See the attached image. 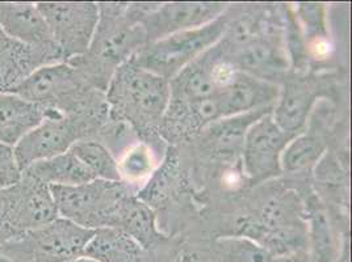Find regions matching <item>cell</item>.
<instances>
[{"mask_svg": "<svg viewBox=\"0 0 352 262\" xmlns=\"http://www.w3.org/2000/svg\"><path fill=\"white\" fill-rule=\"evenodd\" d=\"M99 24L87 53L72 59V64L91 87L105 91L112 73L146 44L141 24L148 4L98 3Z\"/></svg>", "mask_w": 352, "mask_h": 262, "instance_id": "obj_1", "label": "cell"}, {"mask_svg": "<svg viewBox=\"0 0 352 262\" xmlns=\"http://www.w3.org/2000/svg\"><path fill=\"white\" fill-rule=\"evenodd\" d=\"M279 96V84L265 82L242 71L236 73L230 84L214 93L221 119L263 108H274Z\"/></svg>", "mask_w": 352, "mask_h": 262, "instance_id": "obj_13", "label": "cell"}, {"mask_svg": "<svg viewBox=\"0 0 352 262\" xmlns=\"http://www.w3.org/2000/svg\"><path fill=\"white\" fill-rule=\"evenodd\" d=\"M226 15H222L204 27L179 32L158 41L148 43L129 60L135 66L170 82L193 60L220 43L226 30Z\"/></svg>", "mask_w": 352, "mask_h": 262, "instance_id": "obj_6", "label": "cell"}, {"mask_svg": "<svg viewBox=\"0 0 352 262\" xmlns=\"http://www.w3.org/2000/svg\"><path fill=\"white\" fill-rule=\"evenodd\" d=\"M222 54L242 73L265 82L276 83V79L288 71L291 62L279 32L268 30L245 44L226 49L219 43Z\"/></svg>", "mask_w": 352, "mask_h": 262, "instance_id": "obj_10", "label": "cell"}, {"mask_svg": "<svg viewBox=\"0 0 352 262\" xmlns=\"http://www.w3.org/2000/svg\"><path fill=\"white\" fill-rule=\"evenodd\" d=\"M116 160L121 182L132 187L137 191L140 185L146 184L158 168L157 154L153 147L142 141H137L126 147Z\"/></svg>", "mask_w": 352, "mask_h": 262, "instance_id": "obj_21", "label": "cell"}, {"mask_svg": "<svg viewBox=\"0 0 352 262\" xmlns=\"http://www.w3.org/2000/svg\"><path fill=\"white\" fill-rule=\"evenodd\" d=\"M95 231L57 218L41 228L17 235L0 247L1 262H69L85 256Z\"/></svg>", "mask_w": 352, "mask_h": 262, "instance_id": "obj_4", "label": "cell"}, {"mask_svg": "<svg viewBox=\"0 0 352 262\" xmlns=\"http://www.w3.org/2000/svg\"><path fill=\"white\" fill-rule=\"evenodd\" d=\"M102 121L82 116H65L47 110L44 121L30 131L15 147L16 161L20 171H25L37 161L47 160L67 152L83 139H89L99 130Z\"/></svg>", "mask_w": 352, "mask_h": 262, "instance_id": "obj_7", "label": "cell"}, {"mask_svg": "<svg viewBox=\"0 0 352 262\" xmlns=\"http://www.w3.org/2000/svg\"><path fill=\"white\" fill-rule=\"evenodd\" d=\"M228 10L229 4L226 3H157L141 19L146 33V44L179 32L204 27L225 15Z\"/></svg>", "mask_w": 352, "mask_h": 262, "instance_id": "obj_11", "label": "cell"}, {"mask_svg": "<svg viewBox=\"0 0 352 262\" xmlns=\"http://www.w3.org/2000/svg\"><path fill=\"white\" fill-rule=\"evenodd\" d=\"M0 262H1V259H0Z\"/></svg>", "mask_w": 352, "mask_h": 262, "instance_id": "obj_31", "label": "cell"}, {"mask_svg": "<svg viewBox=\"0 0 352 262\" xmlns=\"http://www.w3.org/2000/svg\"><path fill=\"white\" fill-rule=\"evenodd\" d=\"M144 248L118 228L96 230L85 256L98 262H144Z\"/></svg>", "mask_w": 352, "mask_h": 262, "instance_id": "obj_19", "label": "cell"}, {"mask_svg": "<svg viewBox=\"0 0 352 262\" xmlns=\"http://www.w3.org/2000/svg\"><path fill=\"white\" fill-rule=\"evenodd\" d=\"M113 228L131 236L144 249L153 246L162 236L151 206L141 201L137 194H129L121 201Z\"/></svg>", "mask_w": 352, "mask_h": 262, "instance_id": "obj_18", "label": "cell"}, {"mask_svg": "<svg viewBox=\"0 0 352 262\" xmlns=\"http://www.w3.org/2000/svg\"><path fill=\"white\" fill-rule=\"evenodd\" d=\"M59 218L87 230L113 228L118 206L138 191L121 181L94 180L78 187H50Z\"/></svg>", "mask_w": 352, "mask_h": 262, "instance_id": "obj_5", "label": "cell"}, {"mask_svg": "<svg viewBox=\"0 0 352 262\" xmlns=\"http://www.w3.org/2000/svg\"><path fill=\"white\" fill-rule=\"evenodd\" d=\"M21 174L16 161L14 147L0 143V190L15 185L21 178Z\"/></svg>", "mask_w": 352, "mask_h": 262, "instance_id": "obj_27", "label": "cell"}, {"mask_svg": "<svg viewBox=\"0 0 352 262\" xmlns=\"http://www.w3.org/2000/svg\"><path fill=\"white\" fill-rule=\"evenodd\" d=\"M176 168L177 160L175 151L168 150V154L162 163V167L160 165L157 171L148 178L146 185H144L142 189L138 190L137 197L148 206L163 201L168 195V191L175 182L177 176Z\"/></svg>", "mask_w": 352, "mask_h": 262, "instance_id": "obj_25", "label": "cell"}, {"mask_svg": "<svg viewBox=\"0 0 352 262\" xmlns=\"http://www.w3.org/2000/svg\"><path fill=\"white\" fill-rule=\"evenodd\" d=\"M60 62L58 49L34 47L7 38L0 44V92H12L38 69Z\"/></svg>", "mask_w": 352, "mask_h": 262, "instance_id": "obj_14", "label": "cell"}, {"mask_svg": "<svg viewBox=\"0 0 352 262\" xmlns=\"http://www.w3.org/2000/svg\"><path fill=\"white\" fill-rule=\"evenodd\" d=\"M69 262H98L95 261V260H92V259H88L86 256H82V257H79V259H75L73 261Z\"/></svg>", "mask_w": 352, "mask_h": 262, "instance_id": "obj_30", "label": "cell"}, {"mask_svg": "<svg viewBox=\"0 0 352 262\" xmlns=\"http://www.w3.org/2000/svg\"><path fill=\"white\" fill-rule=\"evenodd\" d=\"M297 135L280 129L271 113L250 126L242 145L243 171L258 185L283 175L281 155Z\"/></svg>", "mask_w": 352, "mask_h": 262, "instance_id": "obj_9", "label": "cell"}, {"mask_svg": "<svg viewBox=\"0 0 352 262\" xmlns=\"http://www.w3.org/2000/svg\"><path fill=\"white\" fill-rule=\"evenodd\" d=\"M70 150L95 180L121 181L116 156L103 142L92 138L83 139L76 142Z\"/></svg>", "mask_w": 352, "mask_h": 262, "instance_id": "obj_24", "label": "cell"}, {"mask_svg": "<svg viewBox=\"0 0 352 262\" xmlns=\"http://www.w3.org/2000/svg\"><path fill=\"white\" fill-rule=\"evenodd\" d=\"M321 86L314 79H292L280 88V96L271 116L280 129L300 135L308 122L314 102L321 96Z\"/></svg>", "mask_w": 352, "mask_h": 262, "instance_id": "obj_16", "label": "cell"}, {"mask_svg": "<svg viewBox=\"0 0 352 262\" xmlns=\"http://www.w3.org/2000/svg\"><path fill=\"white\" fill-rule=\"evenodd\" d=\"M0 28L8 38L21 44L58 49L37 3L0 1Z\"/></svg>", "mask_w": 352, "mask_h": 262, "instance_id": "obj_15", "label": "cell"}, {"mask_svg": "<svg viewBox=\"0 0 352 262\" xmlns=\"http://www.w3.org/2000/svg\"><path fill=\"white\" fill-rule=\"evenodd\" d=\"M223 262H272V256L262 246L246 236H228L217 240Z\"/></svg>", "mask_w": 352, "mask_h": 262, "instance_id": "obj_26", "label": "cell"}, {"mask_svg": "<svg viewBox=\"0 0 352 262\" xmlns=\"http://www.w3.org/2000/svg\"><path fill=\"white\" fill-rule=\"evenodd\" d=\"M49 187H78L95 180L72 150L47 160L37 161L25 171Z\"/></svg>", "mask_w": 352, "mask_h": 262, "instance_id": "obj_20", "label": "cell"}, {"mask_svg": "<svg viewBox=\"0 0 352 262\" xmlns=\"http://www.w3.org/2000/svg\"><path fill=\"white\" fill-rule=\"evenodd\" d=\"M47 110L10 92H0V143L15 147L38 126Z\"/></svg>", "mask_w": 352, "mask_h": 262, "instance_id": "obj_17", "label": "cell"}, {"mask_svg": "<svg viewBox=\"0 0 352 262\" xmlns=\"http://www.w3.org/2000/svg\"><path fill=\"white\" fill-rule=\"evenodd\" d=\"M11 226L17 235L41 228L59 218L52 189L25 172L10 187Z\"/></svg>", "mask_w": 352, "mask_h": 262, "instance_id": "obj_12", "label": "cell"}, {"mask_svg": "<svg viewBox=\"0 0 352 262\" xmlns=\"http://www.w3.org/2000/svg\"><path fill=\"white\" fill-rule=\"evenodd\" d=\"M326 146L316 135L300 134L285 147L281 155L283 174L305 175L321 160Z\"/></svg>", "mask_w": 352, "mask_h": 262, "instance_id": "obj_23", "label": "cell"}, {"mask_svg": "<svg viewBox=\"0 0 352 262\" xmlns=\"http://www.w3.org/2000/svg\"><path fill=\"white\" fill-rule=\"evenodd\" d=\"M63 62L85 56L99 24V5L92 1L37 3Z\"/></svg>", "mask_w": 352, "mask_h": 262, "instance_id": "obj_8", "label": "cell"}, {"mask_svg": "<svg viewBox=\"0 0 352 262\" xmlns=\"http://www.w3.org/2000/svg\"><path fill=\"white\" fill-rule=\"evenodd\" d=\"M16 235L11 226V200L8 188L0 190V247Z\"/></svg>", "mask_w": 352, "mask_h": 262, "instance_id": "obj_28", "label": "cell"}, {"mask_svg": "<svg viewBox=\"0 0 352 262\" xmlns=\"http://www.w3.org/2000/svg\"><path fill=\"white\" fill-rule=\"evenodd\" d=\"M272 262H314L311 260L308 250H301V252H296L292 254H287L283 257H276L274 259Z\"/></svg>", "mask_w": 352, "mask_h": 262, "instance_id": "obj_29", "label": "cell"}, {"mask_svg": "<svg viewBox=\"0 0 352 262\" xmlns=\"http://www.w3.org/2000/svg\"><path fill=\"white\" fill-rule=\"evenodd\" d=\"M274 108H263L250 113L239 116L223 118L210 123L204 130L208 136V142L216 147L220 152L233 151L243 145L245 135L251 125H254L258 119L272 112Z\"/></svg>", "mask_w": 352, "mask_h": 262, "instance_id": "obj_22", "label": "cell"}, {"mask_svg": "<svg viewBox=\"0 0 352 262\" xmlns=\"http://www.w3.org/2000/svg\"><path fill=\"white\" fill-rule=\"evenodd\" d=\"M105 92L109 121L141 135L160 131L170 102L168 80L128 60L112 73Z\"/></svg>", "mask_w": 352, "mask_h": 262, "instance_id": "obj_2", "label": "cell"}, {"mask_svg": "<svg viewBox=\"0 0 352 262\" xmlns=\"http://www.w3.org/2000/svg\"><path fill=\"white\" fill-rule=\"evenodd\" d=\"M96 91L72 64L60 62L38 69L10 93L45 110L102 119L108 116V108H102Z\"/></svg>", "mask_w": 352, "mask_h": 262, "instance_id": "obj_3", "label": "cell"}]
</instances>
